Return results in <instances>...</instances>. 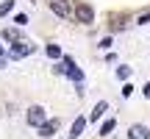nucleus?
<instances>
[{
	"instance_id": "13",
	"label": "nucleus",
	"mask_w": 150,
	"mask_h": 139,
	"mask_svg": "<svg viewBox=\"0 0 150 139\" xmlns=\"http://www.w3.org/2000/svg\"><path fill=\"white\" fill-rule=\"evenodd\" d=\"M117 75H120L122 81H125V78H131V67H120V70H117Z\"/></svg>"
},
{
	"instance_id": "17",
	"label": "nucleus",
	"mask_w": 150,
	"mask_h": 139,
	"mask_svg": "<svg viewBox=\"0 0 150 139\" xmlns=\"http://www.w3.org/2000/svg\"><path fill=\"white\" fill-rule=\"evenodd\" d=\"M131 92H134V86H131V84H125V86H122V97H128Z\"/></svg>"
},
{
	"instance_id": "6",
	"label": "nucleus",
	"mask_w": 150,
	"mask_h": 139,
	"mask_svg": "<svg viewBox=\"0 0 150 139\" xmlns=\"http://www.w3.org/2000/svg\"><path fill=\"white\" fill-rule=\"evenodd\" d=\"M128 139H150V128L142 125V123L131 125V128H128Z\"/></svg>"
},
{
	"instance_id": "9",
	"label": "nucleus",
	"mask_w": 150,
	"mask_h": 139,
	"mask_svg": "<svg viewBox=\"0 0 150 139\" xmlns=\"http://www.w3.org/2000/svg\"><path fill=\"white\" fill-rule=\"evenodd\" d=\"M3 39H6V42H11V45H14V42H20V31H17V28H6V31H3Z\"/></svg>"
},
{
	"instance_id": "5",
	"label": "nucleus",
	"mask_w": 150,
	"mask_h": 139,
	"mask_svg": "<svg viewBox=\"0 0 150 139\" xmlns=\"http://www.w3.org/2000/svg\"><path fill=\"white\" fill-rule=\"evenodd\" d=\"M59 120H45L42 125H39V136L42 139H50V136H56V131H59Z\"/></svg>"
},
{
	"instance_id": "3",
	"label": "nucleus",
	"mask_w": 150,
	"mask_h": 139,
	"mask_svg": "<svg viewBox=\"0 0 150 139\" xmlns=\"http://www.w3.org/2000/svg\"><path fill=\"white\" fill-rule=\"evenodd\" d=\"M75 20L81 22V25H92V22H95V9H92L89 3H78L75 6Z\"/></svg>"
},
{
	"instance_id": "7",
	"label": "nucleus",
	"mask_w": 150,
	"mask_h": 139,
	"mask_svg": "<svg viewBox=\"0 0 150 139\" xmlns=\"http://www.w3.org/2000/svg\"><path fill=\"white\" fill-rule=\"evenodd\" d=\"M83 128H86V117H78L72 123V128H70V139H78L81 134H83Z\"/></svg>"
},
{
	"instance_id": "2",
	"label": "nucleus",
	"mask_w": 150,
	"mask_h": 139,
	"mask_svg": "<svg viewBox=\"0 0 150 139\" xmlns=\"http://www.w3.org/2000/svg\"><path fill=\"white\" fill-rule=\"evenodd\" d=\"M33 50H36V45H31V42H25V39H20V42H14V45H11L8 59H25V56H31Z\"/></svg>"
},
{
	"instance_id": "12",
	"label": "nucleus",
	"mask_w": 150,
	"mask_h": 139,
	"mask_svg": "<svg viewBox=\"0 0 150 139\" xmlns=\"http://www.w3.org/2000/svg\"><path fill=\"white\" fill-rule=\"evenodd\" d=\"M11 9H14V0H6V3H0V17H6Z\"/></svg>"
},
{
	"instance_id": "4",
	"label": "nucleus",
	"mask_w": 150,
	"mask_h": 139,
	"mask_svg": "<svg viewBox=\"0 0 150 139\" xmlns=\"http://www.w3.org/2000/svg\"><path fill=\"white\" fill-rule=\"evenodd\" d=\"M25 120H28L31 128H39L47 117H45V109H42V106H31V109H28V114H25Z\"/></svg>"
},
{
	"instance_id": "16",
	"label": "nucleus",
	"mask_w": 150,
	"mask_h": 139,
	"mask_svg": "<svg viewBox=\"0 0 150 139\" xmlns=\"http://www.w3.org/2000/svg\"><path fill=\"white\" fill-rule=\"evenodd\" d=\"M6 64H8V59H6V53H3V48H0V70H3Z\"/></svg>"
},
{
	"instance_id": "11",
	"label": "nucleus",
	"mask_w": 150,
	"mask_h": 139,
	"mask_svg": "<svg viewBox=\"0 0 150 139\" xmlns=\"http://www.w3.org/2000/svg\"><path fill=\"white\" fill-rule=\"evenodd\" d=\"M45 50H47V56H50V59H61V50H59V45H47Z\"/></svg>"
},
{
	"instance_id": "14",
	"label": "nucleus",
	"mask_w": 150,
	"mask_h": 139,
	"mask_svg": "<svg viewBox=\"0 0 150 139\" xmlns=\"http://www.w3.org/2000/svg\"><path fill=\"white\" fill-rule=\"evenodd\" d=\"M14 22H17V25H28V17H25V14H17Z\"/></svg>"
},
{
	"instance_id": "18",
	"label": "nucleus",
	"mask_w": 150,
	"mask_h": 139,
	"mask_svg": "<svg viewBox=\"0 0 150 139\" xmlns=\"http://www.w3.org/2000/svg\"><path fill=\"white\" fill-rule=\"evenodd\" d=\"M145 97H150V84H147V86H145Z\"/></svg>"
},
{
	"instance_id": "8",
	"label": "nucleus",
	"mask_w": 150,
	"mask_h": 139,
	"mask_svg": "<svg viewBox=\"0 0 150 139\" xmlns=\"http://www.w3.org/2000/svg\"><path fill=\"white\" fill-rule=\"evenodd\" d=\"M106 111H108V103H106V100H100V103H97L95 109H92L89 120H92V123H95V120H100V117H103V114H106Z\"/></svg>"
},
{
	"instance_id": "15",
	"label": "nucleus",
	"mask_w": 150,
	"mask_h": 139,
	"mask_svg": "<svg viewBox=\"0 0 150 139\" xmlns=\"http://www.w3.org/2000/svg\"><path fill=\"white\" fill-rule=\"evenodd\" d=\"M136 22H139V25H147V22H150V11H147V14H142L139 20H136Z\"/></svg>"
},
{
	"instance_id": "10",
	"label": "nucleus",
	"mask_w": 150,
	"mask_h": 139,
	"mask_svg": "<svg viewBox=\"0 0 150 139\" xmlns=\"http://www.w3.org/2000/svg\"><path fill=\"white\" fill-rule=\"evenodd\" d=\"M114 128H117V120H114V117H111V120H106V123L100 125V136H108Z\"/></svg>"
},
{
	"instance_id": "1",
	"label": "nucleus",
	"mask_w": 150,
	"mask_h": 139,
	"mask_svg": "<svg viewBox=\"0 0 150 139\" xmlns=\"http://www.w3.org/2000/svg\"><path fill=\"white\" fill-rule=\"evenodd\" d=\"M47 3H50V11H53L56 17H61V20H70V17L75 14L70 0H47Z\"/></svg>"
}]
</instances>
